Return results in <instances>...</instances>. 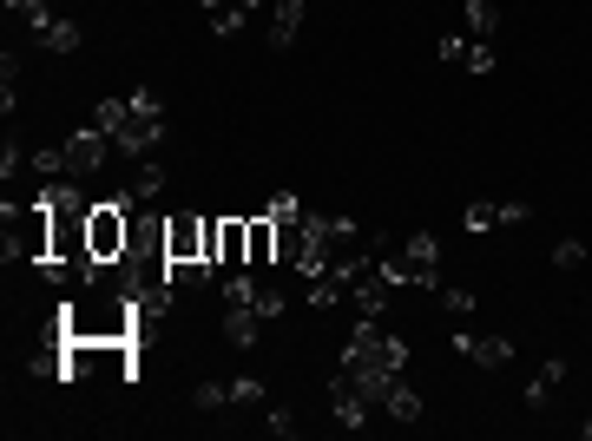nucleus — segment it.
<instances>
[{
    "label": "nucleus",
    "instance_id": "obj_25",
    "mask_svg": "<svg viewBox=\"0 0 592 441\" xmlns=\"http://www.w3.org/2000/svg\"><path fill=\"white\" fill-rule=\"evenodd\" d=\"M468 66H474V73H494V53H487V40H474V47H468Z\"/></svg>",
    "mask_w": 592,
    "mask_h": 441
},
{
    "label": "nucleus",
    "instance_id": "obj_26",
    "mask_svg": "<svg viewBox=\"0 0 592 441\" xmlns=\"http://www.w3.org/2000/svg\"><path fill=\"white\" fill-rule=\"evenodd\" d=\"M7 7H20V14H27V7H47V0H7Z\"/></svg>",
    "mask_w": 592,
    "mask_h": 441
},
{
    "label": "nucleus",
    "instance_id": "obj_6",
    "mask_svg": "<svg viewBox=\"0 0 592 441\" xmlns=\"http://www.w3.org/2000/svg\"><path fill=\"white\" fill-rule=\"evenodd\" d=\"M454 356H468V363H481V369H500V363H514V343L507 336H454Z\"/></svg>",
    "mask_w": 592,
    "mask_h": 441
},
{
    "label": "nucleus",
    "instance_id": "obj_1",
    "mask_svg": "<svg viewBox=\"0 0 592 441\" xmlns=\"http://www.w3.org/2000/svg\"><path fill=\"white\" fill-rule=\"evenodd\" d=\"M132 211H139L132 191L93 205V218H86V251H93V264H119L125 257V244H132Z\"/></svg>",
    "mask_w": 592,
    "mask_h": 441
},
{
    "label": "nucleus",
    "instance_id": "obj_27",
    "mask_svg": "<svg viewBox=\"0 0 592 441\" xmlns=\"http://www.w3.org/2000/svg\"><path fill=\"white\" fill-rule=\"evenodd\" d=\"M586 435H592V422H586Z\"/></svg>",
    "mask_w": 592,
    "mask_h": 441
},
{
    "label": "nucleus",
    "instance_id": "obj_21",
    "mask_svg": "<svg viewBox=\"0 0 592 441\" xmlns=\"http://www.w3.org/2000/svg\"><path fill=\"white\" fill-rule=\"evenodd\" d=\"M270 218H277V224H296V218H303V205H296L290 191H277V198H270Z\"/></svg>",
    "mask_w": 592,
    "mask_h": 441
},
{
    "label": "nucleus",
    "instance_id": "obj_8",
    "mask_svg": "<svg viewBox=\"0 0 592 441\" xmlns=\"http://www.w3.org/2000/svg\"><path fill=\"white\" fill-rule=\"evenodd\" d=\"M257 330H264V310H250V303H224V343L250 349V343H257Z\"/></svg>",
    "mask_w": 592,
    "mask_h": 441
},
{
    "label": "nucleus",
    "instance_id": "obj_9",
    "mask_svg": "<svg viewBox=\"0 0 592 441\" xmlns=\"http://www.w3.org/2000/svg\"><path fill=\"white\" fill-rule=\"evenodd\" d=\"M296 33H303V0H277L270 7V47H296Z\"/></svg>",
    "mask_w": 592,
    "mask_h": 441
},
{
    "label": "nucleus",
    "instance_id": "obj_23",
    "mask_svg": "<svg viewBox=\"0 0 592 441\" xmlns=\"http://www.w3.org/2000/svg\"><path fill=\"white\" fill-rule=\"evenodd\" d=\"M441 310H448V316H468L474 310V290H441Z\"/></svg>",
    "mask_w": 592,
    "mask_h": 441
},
{
    "label": "nucleus",
    "instance_id": "obj_19",
    "mask_svg": "<svg viewBox=\"0 0 592 441\" xmlns=\"http://www.w3.org/2000/svg\"><path fill=\"white\" fill-rule=\"evenodd\" d=\"M198 7H204V14H257V7H264V0H198Z\"/></svg>",
    "mask_w": 592,
    "mask_h": 441
},
{
    "label": "nucleus",
    "instance_id": "obj_14",
    "mask_svg": "<svg viewBox=\"0 0 592 441\" xmlns=\"http://www.w3.org/2000/svg\"><path fill=\"white\" fill-rule=\"evenodd\" d=\"M158 191H165V165H158V158H145L139 172H132V198L145 205V198H158Z\"/></svg>",
    "mask_w": 592,
    "mask_h": 441
},
{
    "label": "nucleus",
    "instance_id": "obj_2",
    "mask_svg": "<svg viewBox=\"0 0 592 441\" xmlns=\"http://www.w3.org/2000/svg\"><path fill=\"white\" fill-rule=\"evenodd\" d=\"M158 139H165V106H158L152 86H139V93H132V112H125V126L112 132V152H119V158H145Z\"/></svg>",
    "mask_w": 592,
    "mask_h": 441
},
{
    "label": "nucleus",
    "instance_id": "obj_16",
    "mask_svg": "<svg viewBox=\"0 0 592 441\" xmlns=\"http://www.w3.org/2000/svg\"><path fill=\"white\" fill-rule=\"evenodd\" d=\"M191 409H231V382H198V389H191Z\"/></svg>",
    "mask_w": 592,
    "mask_h": 441
},
{
    "label": "nucleus",
    "instance_id": "obj_22",
    "mask_svg": "<svg viewBox=\"0 0 592 441\" xmlns=\"http://www.w3.org/2000/svg\"><path fill=\"white\" fill-rule=\"evenodd\" d=\"M553 264H560V270H579V264H586V244H579V237H566L560 251H553Z\"/></svg>",
    "mask_w": 592,
    "mask_h": 441
},
{
    "label": "nucleus",
    "instance_id": "obj_10",
    "mask_svg": "<svg viewBox=\"0 0 592 441\" xmlns=\"http://www.w3.org/2000/svg\"><path fill=\"white\" fill-rule=\"evenodd\" d=\"M382 415H389V422H421V395H415V382L395 376V389L382 395Z\"/></svg>",
    "mask_w": 592,
    "mask_h": 441
},
{
    "label": "nucleus",
    "instance_id": "obj_4",
    "mask_svg": "<svg viewBox=\"0 0 592 441\" xmlns=\"http://www.w3.org/2000/svg\"><path fill=\"white\" fill-rule=\"evenodd\" d=\"M329 415H336V428H349V435H362V428H369V402H362L356 395V382L343 376V369H336V376H329Z\"/></svg>",
    "mask_w": 592,
    "mask_h": 441
},
{
    "label": "nucleus",
    "instance_id": "obj_18",
    "mask_svg": "<svg viewBox=\"0 0 592 441\" xmlns=\"http://www.w3.org/2000/svg\"><path fill=\"white\" fill-rule=\"evenodd\" d=\"M231 402L257 409V402H264V382H257V376H237V382H231Z\"/></svg>",
    "mask_w": 592,
    "mask_h": 441
},
{
    "label": "nucleus",
    "instance_id": "obj_5",
    "mask_svg": "<svg viewBox=\"0 0 592 441\" xmlns=\"http://www.w3.org/2000/svg\"><path fill=\"white\" fill-rule=\"evenodd\" d=\"M165 257H172V264L204 257V218H185V211H178V218H165ZM204 264H211V257H204Z\"/></svg>",
    "mask_w": 592,
    "mask_h": 441
},
{
    "label": "nucleus",
    "instance_id": "obj_7",
    "mask_svg": "<svg viewBox=\"0 0 592 441\" xmlns=\"http://www.w3.org/2000/svg\"><path fill=\"white\" fill-rule=\"evenodd\" d=\"M244 224H250V270L270 277V270H277V218L264 211V218H244Z\"/></svg>",
    "mask_w": 592,
    "mask_h": 441
},
{
    "label": "nucleus",
    "instance_id": "obj_24",
    "mask_svg": "<svg viewBox=\"0 0 592 441\" xmlns=\"http://www.w3.org/2000/svg\"><path fill=\"white\" fill-rule=\"evenodd\" d=\"M264 422H270V435H296V415L290 409H264Z\"/></svg>",
    "mask_w": 592,
    "mask_h": 441
},
{
    "label": "nucleus",
    "instance_id": "obj_13",
    "mask_svg": "<svg viewBox=\"0 0 592 441\" xmlns=\"http://www.w3.org/2000/svg\"><path fill=\"white\" fill-rule=\"evenodd\" d=\"M125 112H132V99H99V106H93V119H86V126H99V132H106V139H112V132L125 126Z\"/></svg>",
    "mask_w": 592,
    "mask_h": 441
},
{
    "label": "nucleus",
    "instance_id": "obj_15",
    "mask_svg": "<svg viewBox=\"0 0 592 441\" xmlns=\"http://www.w3.org/2000/svg\"><path fill=\"white\" fill-rule=\"evenodd\" d=\"M560 382H566V363H546V369H540V376H533V382H527V402H533V409H546V395L560 389Z\"/></svg>",
    "mask_w": 592,
    "mask_h": 441
},
{
    "label": "nucleus",
    "instance_id": "obj_12",
    "mask_svg": "<svg viewBox=\"0 0 592 441\" xmlns=\"http://www.w3.org/2000/svg\"><path fill=\"white\" fill-rule=\"evenodd\" d=\"M494 27H500L494 0H468V40H494Z\"/></svg>",
    "mask_w": 592,
    "mask_h": 441
},
{
    "label": "nucleus",
    "instance_id": "obj_3",
    "mask_svg": "<svg viewBox=\"0 0 592 441\" xmlns=\"http://www.w3.org/2000/svg\"><path fill=\"white\" fill-rule=\"evenodd\" d=\"M106 158H112V139H106L99 126H79L73 139H66V178H79V185H86Z\"/></svg>",
    "mask_w": 592,
    "mask_h": 441
},
{
    "label": "nucleus",
    "instance_id": "obj_17",
    "mask_svg": "<svg viewBox=\"0 0 592 441\" xmlns=\"http://www.w3.org/2000/svg\"><path fill=\"white\" fill-rule=\"evenodd\" d=\"M461 224H468L474 237H481V231H494V224H500V205H468V218H461Z\"/></svg>",
    "mask_w": 592,
    "mask_h": 441
},
{
    "label": "nucleus",
    "instance_id": "obj_11",
    "mask_svg": "<svg viewBox=\"0 0 592 441\" xmlns=\"http://www.w3.org/2000/svg\"><path fill=\"white\" fill-rule=\"evenodd\" d=\"M402 257H408L415 270H435V264H441V237H435V231H408Z\"/></svg>",
    "mask_w": 592,
    "mask_h": 441
},
{
    "label": "nucleus",
    "instance_id": "obj_20",
    "mask_svg": "<svg viewBox=\"0 0 592 441\" xmlns=\"http://www.w3.org/2000/svg\"><path fill=\"white\" fill-rule=\"evenodd\" d=\"M435 60H468V33H441V40H435Z\"/></svg>",
    "mask_w": 592,
    "mask_h": 441
}]
</instances>
